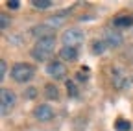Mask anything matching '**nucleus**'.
<instances>
[{
    "instance_id": "10",
    "label": "nucleus",
    "mask_w": 133,
    "mask_h": 131,
    "mask_svg": "<svg viewBox=\"0 0 133 131\" xmlns=\"http://www.w3.org/2000/svg\"><path fill=\"white\" fill-rule=\"evenodd\" d=\"M63 17H65V13H57V15H52V17H50V19L46 20V24H48L50 28H54V30H56V28H59V26H61V24L65 22V19H63Z\"/></svg>"
},
{
    "instance_id": "22",
    "label": "nucleus",
    "mask_w": 133,
    "mask_h": 131,
    "mask_svg": "<svg viewBox=\"0 0 133 131\" xmlns=\"http://www.w3.org/2000/svg\"><path fill=\"white\" fill-rule=\"evenodd\" d=\"M76 79H78V81H87V78L83 76L81 72H78V74H76Z\"/></svg>"
},
{
    "instance_id": "6",
    "label": "nucleus",
    "mask_w": 133,
    "mask_h": 131,
    "mask_svg": "<svg viewBox=\"0 0 133 131\" xmlns=\"http://www.w3.org/2000/svg\"><path fill=\"white\" fill-rule=\"evenodd\" d=\"M33 116H35L39 122H50V120L54 118V109L50 107V105H46V104H43V105L35 107V111H33Z\"/></svg>"
},
{
    "instance_id": "16",
    "label": "nucleus",
    "mask_w": 133,
    "mask_h": 131,
    "mask_svg": "<svg viewBox=\"0 0 133 131\" xmlns=\"http://www.w3.org/2000/svg\"><path fill=\"white\" fill-rule=\"evenodd\" d=\"M115 127H116V131H129L131 129V124L128 120H124V118H118L116 124H115Z\"/></svg>"
},
{
    "instance_id": "18",
    "label": "nucleus",
    "mask_w": 133,
    "mask_h": 131,
    "mask_svg": "<svg viewBox=\"0 0 133 131\" xmlns=\"http://www.w3.org/2000/svg\"><path fill=\"white\" fill-rule=\"evenodd\" d=\"M8 26H9V17H8V15H0V28H2V30H8Z\"/></svg>"
},
{
    "instance_id": "3",
    "label": "nucleus",
    "mask_w": 133,
    "mask_h": 131,
    "mask_svg": "<svg viewBox=\"0 0 133 131\" xmlns=\"http://www.w3.org/2000/svg\"><path fill=\"white\" fill-rule=\"evenodd\" d=\"M61 41H63V46L76 48V46H79L83 41H85V33H83L81 30H78V28H69V30L63 33Z\"/></svg>"
},
{
    "instance_id": "21",
    "label": "nucleus",
    "mask_w": 133,
    "mask_h": 131,
    "mask_svg": "<svg viewBox=\"0 0 133 131\" xmlns=\"http://www.w3.org/2000/svg\"><path fill=\"white\" fill-rule=\"evenodd\" d=\"M19 4H21L19 0H9V2H8V8H9V9H19Z\"/></svg>"
},
{
    "instance_id": "5",
    "label": "nucleus",
    "mask_w": 133,
    "mask_h": 131,
    "mask_svg": "<svg viewBox=\"0 0 133 131\" xmlns=\"http://www.w3.org/2000/svg\"><path fill=\"white\" fill-rule=\"evenodd\" d=\"M46 72L50 78H54V79H65L66 76V67L61 63V61H50L46 65Z\"/></svg>"
},
{
    "instance_id": "15",
    "label": "nucleus",
    "mask_w": 133,
    "mask_h": 131,
    "mask_svg": "<svg viewBox=\"0 0 133 131\" xmlns=\"http://www.w3.org/2000/svg\"><path fill=\"white\" fill-rule=\"evenodd\" d=\"M31 4L33 8H37V9H48V8H52V0H31Z\"/></svg>"
},
{
    "instance_id": "13",
    "label": "nucleus",
    "mask_w": 133,
    "mask_h": 131,
    "mask_svg": "<svg viewBox=\"0 0 133 131\" xmlns=\"http://www.w3.org/2000/svg\"><path fill=\"white\" fill-rule=\"evenodd\" d=\"M105 41H92V54H96V56H102L104 52H105Z\"/></svg>"
},
{
    "instance_id": "17",
    "label": "nucleus",
    "mask_w": 133,
    "mask_h": 131,
    "mask_svg": "<svg viewBox=\"0 0 133 131\" xmlns=\"http://www.w3.org/2000/svg\"><path fill=\"white\" fill-rule=\"evenodd\" d=\"M66 91H69V94H70L72 98L78 96V89H76V85H74V81H66Z\"/></svg>"
},
{
    "instance_id": "4",
    "label": "nucleus",
    "mask_w": 133,
    "mask_h": 131,
    "mask_svg": "<svg viewBox=\"0 0 133 131\" xmlns=\"http://www.w3.org/2000/svg\"><path fill=\"white\" fill-rule=\"evenodd\" d=\"M17 104V96L11 89H2L0 91V111H2V114H8Z\"/></svg>"
},
{
    "instance_id": "12",
    "label": "nucleus",
    "mask_w": 133,
    "mask_h": 131,
    "mask_svg": "<svg viewBox=\"0 0 133 131\" xmlns=\"http://www.w3.org/2000/svg\"><path fill=\"white\" fill-rule=\"evenodd\" d=\"M44 96L48 98V100H57V96H59L57 87H56V85H52V83H48V85L44 87Z\"/></svg>"
},
{
    "instance_id": "11",
    "label": "nucleus",
    "mask_w": 133,
    "mask_h": 131,
    "mask_svg": "<svg viewBox=\"0 0 133 131\" xmlns=\"http://www.w3.org/2000/svg\"><path fill=\"white\" fill-rule=\"evenodd\" d=\"M113 81H115V85L118 87V89H122V87H126V85H129V81H128V78H124L118 70H115L113 72Z\"/></svg>"
},
{
    "instance_id": "14",
    "label": "nucleus",
    "mask_w": 133,
    "mask_h": 131,
    "mask_svg": "<svg viewBox=\"0 0 133 131\" xmlns=\"http://www.w3.org/2000/svg\"><path fill=\"white\" fill-rule=\"evenodd\" d=\"M131 17H126V15H124V17H118V19H115V26L116 28H128V26H131Z\"/></svg>"
},
{
    "instance_id": "2",
    "label": "nucleus",
    "mask_w": 133,
    "mask_h": 131,
    "mask_svg": "<svg viewBox=\"0 0 133 131\" xmlns=\"http://www.w3.org/2000/svg\"><path fill=\"white\" fill-rule=\"evenodd\" d=\"M33 74H35V70L28 63H15L11 68V78L17 83H26V81H30L33 78Z\"/></svg>"
},
{
    "instance_id": "9",
    "label": "nucleus",
    "mask_w": 133,
    "mask_h": 131,
    "mask_svg": "<svg viewBox=\"0 0 133 131\" xmlns=\"http://www.w3.org/2000/svg\"><path fill=\"white\" fill-rule=\"evenodd\" d=\"M59 56L65 61H76L78 59V50L76 48H70V46H63L59 50Z\"/></svg>"
},
{
    "instance_id": "1",
    "label": "nucleus",
    "mask_w": 133,
    "mask_h": 131,
    "mask_svg": "<svg viewBox=\"0 0 133 131\" xmlns=\"http://www.w3.org/2000/svg\"><path fill=\"white\" fill-rule=\"evenodd\" d=\"M54 48H56V37L39 39L31 50V57L37 59V61H48L50 56L54 54Z\"/></svg>"
},
{
    "instance_id": "8",
    "label": "nucleus",
    "mask_w": 133,
    "mask_h": 131,
    "mask_svg": "<svg viewBox=\"0 0 133 131\" xmlns=\"http://www.w3.org/2000/svg\"><path fill=\"white\" fill-rule=\"evenodd\" d=\"M104 37H105V44L111 46V48H116V46L122 44V35L118 31H115V30H107L104 33Z\"/></svg>"
},
{
    "instance_id": "20",
    "label": "nucleus",
    "mask_w": 133,
    "mask_h": 131,
    "mask_svg": "<svg viewBox=\"0 0 133 131\" xmlns=\"http://www.w3.org/2000/svg\"><path fill=\"white\" fill-rule=\"evenodd\" d=\"M37 96V89H33V87H30L28 91H26V98L28 100H33V98Z\"/></svg>"
},
{
    "instance_id": "7",
    "label": "nucleus",
    "mask_w": 133,
    "mask_h": 131,
    "mask_svg": "<svg viewBox=\"0 0 133 131\" xmlns=\"http://www.w3.org/2000/svg\"><path fill=\"white\" fill-rule=\"evenodd\" d=\"M54 31H56L54 28H50V26L44 22V24H39V26H33V28H31V35L37 37V41H39V39H46V37H56Z\"/></svg>"
},
{
    "instance_id": "19",
    "label": "nucleus",
    "mask_w": 133,
    "mask_h": 131,
    "mask_svg": "<svg viewBox=\"0 0 133 131\" xmlns=\"http://www.w3.org/2000/svg\"><path fill=\"white\" fill-rule=\"evenodd\" d=\"M6 74H8V65H6V61L2 59V61H0V79H4Z\"/></svg>"
}]
</instances>
